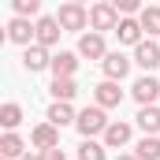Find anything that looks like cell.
<instances>
[{
	"label": "cell",
	"instance_id": "ffe728a7",
	"mask_svg": "<svg viewBox=\"0 0 160 160\" xmlns=\"http://www.w3.org/2000/svg\"><path fill=\"white\" fill-rule=\"evenodd\" d=\"M48 93H52V101H63V104H71V101L78 97V82H75V78H52Z\"/></svg>",
	"mask_w": 160,
	"mask_h": 160
},
{
	"label": "cell",
	"instance_id": "44dd1931",
	"mask_svg": "<svg viewBox=\"0 0 160 160\" xmlns=\"http://www.w3.org/2000/svg\"><path fill=\"white\" fill-rule=\"evenodd\" d=\"M134 157H138V160H160V138L142 134V138L134 142Z\"/></svg>",
	"mask_w": 160,
	"mask_h": 160
},
{
	"label": "cell",
	"instance_id": "52a82bcc",
	"mask_svg": "<svg viewBox=\"0 0 160 160\" xmlns=\"http://www.w3.org/2000/svg\"><path fill=\"white\" fill-rule=\"evenodd\" d=\"M30 149H41V153H48V149H60V127H52L48 119L38 123V127L30 130Z\"/></svg>",
	"mask_w": 160,
	"mask_h": 160
},
{
	"label": "cell",
	"instance_id": "603a6c76",
	"mask_svg": "<svg viewBox=\"0 0 160 160\" xmlns=\"http://www.w3.org/2000/svg\"><path fill=\"white\" fill-rule=\"evenodd\" d=\"M78 160H108L104 142H82L78 145Z\"/></svg>",
	"mask_w": 160,
	"mask_h": 160
},
{
	"label": "cell",
	"instance_id": "8992f818",
	"mask_svg": "<svg viewBox=\"0 0 160 160\" xmlns=\"http://www.w3.org/2000/svg\"><path fill=\"white\" fill-rule=\"evenodd\" d=\"M123 97H127V93H123L119 89V82H97V86H93V104H97V108H104V112H108V108H119L123 104Z\"/></svg>",
	"mask_w": 160,
	"mask_h": 160
},
{
	"label": "cell",
	"instance_id": "5bb4252c",
	"mask_svg": "<svg viewBox=\"0 0 160 160\" xmlns=\"http://www.w3.org/2000/svg\"><path fill=\"white\" fill-rule=\"evenodd\" d=\"M22 67H26L30 75H38V71H48V67H52V52H48V48H41V45H30V48H22Z\"/></svg>",
	"mask_w": 160,
	"mask_h": 160
},
{
	"label": "cell",
	"instance_id": "5b68a950",
	"mask_svg": "<svg viewBox=\"0 0 160 160\" xmlns=\"http://www.w3.org/2000/svg\"><path fill=\"white\" fill-rule=\"evenodd\" d=\"M4 30H8V41H11V45H22V48H30V45L38 41V26H34L30 19H19V15L8 19Z\"/></svg>",
	"mask_w": 160,
	"mask_h": 160
},
{
	"label": "cell",
	"instance_id": "4fadbf2b",
	"mask_svg": "<svg viewBox=\"0 0 160 160\" xmlns=\"http://www.w3.org/2000/svg\"><path fill=\"white\" fill-rule=\"evenodd\" d=\"M30 153V145H26V138L15 130V134H0V160H22Z\"/></svg>",
	"mask_w": 160,
	"mask_h": 160
},
{
	"label": "cell",
	"instance_id": "cb8c5ba5",
	"mask_svg": "<svg viewBox=\"0 0 160 160\" xmlns=\"http://www.w3.org/2000/svg\"><path fill=\"white\" fill-rule=\"evenodd\" d=\"M11 8H15L19 19H34V22L41 19V0H15Z\"/></svg>",
	"mask_w": 160,
	"mask_h": 160
},
{
	"label": "cell",
	"instance_id": "ac0fdd59",
	"mask_svg": "<svg viewBox=\"0 0 160 160\" xmlns=\"http://www.w3.org/2000/svg\"><path fill=\"white\" fill-rule=\"evenodd\" d=\"M134 123H138V130H142V134L160 138V104H153V108H138Z\"/></svg>",
	"mask_w": 160,
	"mask_h": 160
},
{
	"label": "cell",
	"instance_id": "d4e9b609",
	"mask_svg": "<svg viewBox=\"0 0 160 160\" xmlns=\"http://www.w3.org/2000/svg\"><path fill=\"white\" fill-rule=\"evenodd\" d=\"M45 160H67V153H63V149H48V153H45Z\"/></svg>",
	"mask_w": 160,
	"mask_h": 160
},
{
	"label": "cell",
	"instance_id": "7c38bea8",
	"mask_svg": "<svg viewBox=\"0 0 160 160\" xmlns=\"http://www.w3.org/2000/svg\"><path fill=\"white\" fill-rule=\"evenodd\" d=\"M130 138H134V127L127 119H112V127L104 130V149H123V145H130Z\"/></svg>",
	"mask_w": 160,
	"mask_h": 160
},
{
	"label": "cell",
	"instance_id": "484cf974",
	"mask_svg": "<svg viewBox=\"0 0 160 160\" xmlns=\"http://www.w3.org/2000/svg\"><path fill=\"white\" fill-rule=\"evenodd\" d=\"M22 160H45V153H41V149H30V153H26Z\"/></svg>",
	"mask_w": 160,
	"mask_h": 160
},
{
	"label": "cell",
	"instance_id": "7a4b0ae2",
	"mask_svg": "<svg viewBox=\"0 0 160 160\" xmlns=\"http://www.w3.org/2000/svg\"><path fill=\"white\" fill-rule=\"evenodd\" d=\"M56 22L63 26V34H86V26H89V8L78 4V0H67V4H60V11H56Z\"/></svg>",
	"mask_w": 160,
	"mask_h": 160
},
{
	"label": "cell",
	"instance_id": "ba28073f",
	"mask_svg": "<svg viewBox=\"0 0 160 160\" xmlns=\"http://www.w3.org/2000/svg\"><path fill=\"white\" fill-rule=\"evenodd\" d=\"M78 56H82V60H101V63H104V56H108V41H104V34L86 30V34L78 38Z\"/></svg>",
	"mask_w": 160,
	"mask_h": 160
},
{
	"label": "cell",
	"instance_id": "277c9868",
	"mask_svg": "<svg viewBox=\"0 0 160 160\" xmlns=\"http://www.w3.org/2000/svg\"><path fill=\"white\" fill-rule=\"evenodd\" d=\"M130 97L138 101V108H153V104L160 101V78H157V75H142V78H134Z\"/></svg>",
	"mask_w": 160,
	"mask_h": 160
},
{
	"label": "cell",
	"instance_id": "e0dca14e",
	"mask_svg": "<svg viewBox=\"0 0 160 160\" xmlns=\"http://www.w3.org/2000/svg\"><path fill=\"white\" fill-rule=\"evenodd\" d=\"M116 38H119V45L138 48V45L145 41V30H142V22H138V19H119V26H116Z\"/></svg>",
	"mask_w": 160,
	"mask_h": 160
},
{
	"label": "cell",
	"instance_id": "d6986e66",
	"mask_svg": "<svg viewBox=\"0 0 160 160\" xmlns=\"http://www.w3.org/2000/svg\"><path fill=\"white\" fill-rule=\"evenodd\" d=\"M22 119H26V112H22V104H19V101L0 104V127H4V134H15Z\"/></svg>",
	"mask_w": 160,
	"mask_h": 160
},
{
	"label": "cell",
	"instance_id": "7402d4cb",
	"mask_svg": "<svg viewBox=\"0 0 160 160\" xmlns=\"http://www.w3.org/2000/svg\"><path fill=\"white\" fill-rule=\"evenodd\" d=\"M138 22H142V30H145L149 38H160V8L145 4V8H142V15H138Z\"/></svg>",
	"mask_w": 160,
	"mask_h": 160
},
{
	"label": "cell",
	"instance_id": "3957f363",
	"mask_svg": "<svg viewBox=\"0 0 160 160\" xmlns=\"http://www.w3.org/2000/svg\"><path fill=\"white\" fill-rule=\"evenodd\" d=\"M116 26H119V11H116V4L112 0H101V4H93L89 8V30L93 34H116Z\"/></svg>",
	"mask_w": 160,
	"mask_h": 160
},
{
	"label": "cell",
	"instance_id": "30bf717a",
	"mask_svg": "<svg viewBox=\"0 0 160 160\" xmlns=\"http://www.w3.org/2000/svg\"><path fill=\"white\" fill-rule=\"evenodd\" d=\"M34 26H38V41H34V45H41V48L52 52V48L60 45V34H63V26L56 22V15H41Z\"/></svg>",
	"mask_w": 160,
	"mask_h": 160
},
{
	"label": "cell",
	"instance_id": "9a60e30c",
	"mask_svg": "<svg viewBox=\"0 0 160 160\" xmlns=\"http://www.w3.org/2000/svg\"><path fill=\"white\" fill-rule=\"evenodd\" d=\"M52 78H75V71H78V52H52Z\"/></svg>",
	"mask_w": 160,
	"mask_h": 160
},
{
	"label": "cell",
	"instance_id": "6da1fadb",
	"mask_svg": "<svg viewBox=\"0 0 160 160\" xmlns=\"http://www.w3.org/2000/svg\"><path fill=\"white\" fill-rule=\"evenodd\" d=\"M108 127H112L108 112H104V108H97V104L82 108V112H78V123H75V130L82 134V142H97V138H104V130H108Z\"/></svg>",
	"mask_w": 160,
	"mask_h": 160
},
{
	"label": "cell",
	"instance_id": "8fae6325",
	"mask_svg": "<svg viewBox=\"0 0 160 160\" xmlns=\"http://www.w3.org/2000/svg\"><path fill=\"white\" fill-rule=\"evenodd\" d=\"M134 63L145 71V75H153L160 67V41H153V38H145L138 48H134Z\"/></svg>",
	"mask_w": 160,
	"mask_h": 160
},
{
	"label": "cell",
	"instance_id": "4316f807",
	"mask_svg": "<svg viewBox=\"0 0 160 160\" xmlns=\"http://www.w3.org/2000/svg\"><path fill=\"white\" fill-rule=\"evenodd\" d=\"M116 160H138V157H134V153H119Z\"/></svg>",
	"mask_w": 160,
	"mask_h": 160
},
{
	"label": "cell",
	"instance_id": "9c48e42d",
	"mask_svg": "<svg viewBox=\"0 0 160 160\" xmlns=\"http://www.w3.org/2000/svg\"><path fill=\"white\" fill-rule=\"evenodd\" d=\"M130 63H134V56H123L119 48H116V52H108V56H104L101 71H104V78H108V82H123L127 75H130Z\"/></svg>",
	"mask_w": 160,
	"mask_h": 160
},
{
	"label": "cell",
	"instance_id": "2e32d148",
	"mask_svg": "<svg viewBox=\"0 0 160 160\" xmlns=\"http://www.w3.org/2000/svg\"><path fill=\"white\" fill-rule=\"evenodd\" d=\"M45 119L52 123V127H71V123H78V112H75V104H63V101H52L48 104V112H45Z\"/></svg>",
	"mask_w": 160,
	"mask_h": 160
}]
</instances>
